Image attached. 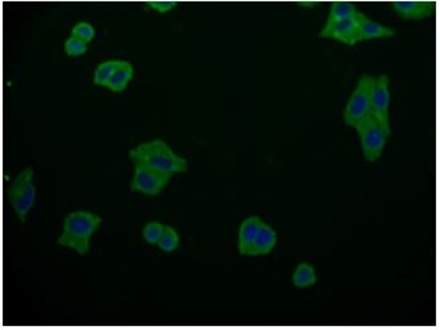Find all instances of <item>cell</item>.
Instances as JSON below:
<instances>
[{
  "mask_svg": "<svg viewBox=\"0 0 440 330\" xmlns=\"http://www.w3.org/2000/svg\"><path fill=\"white\" fill-rule=\"evenodd\" d=\"M163 229H165V225H162L161 222H156V220L149 222L142 230V237L146 241V244L157 246L163 234Z\"/></svg>",
  "mask_w": 440,
  "mask_h": 330,
  "instance_id": "cell-18",
  "label": "cell"
},
{
  "mask_svg": "<svg viewBox=\"0 0 440 330\" xmlns=\"http://www.w3.org/2000/svg\"><path fill=\"white\" fill-rule=\"evenodd\" d=\"M375 79L376 76L371 73H363L359 78L356 88L344 111V122L348 127L355 129L356 124L371 115Z\"/></svg>",
  "mask_w": 440,
  "mask_h": 330,
  "instance_id": "cell-3",
  "label": "cell"
},
{
  "mask_svg": "<svg viewBox=\"0 0 440 330\" xmlns=\"http://www.w3.org/2000/svg\"><path fill=\"white\" fill-rule=\"evenodd\" d=\"M34 172L31 167H27L13 179L7 190V198L13 206L18 220L25 223L30 210L34 208L37 199V189L33 181Z\"/></svg>",
  "mask_w": 440,
  "mask_h": 330,
  "instance_id": "cell-4",
  "label": "cell"
},
{
  "mask_svg": "<svg viewBox=\"0 0 440 330\" xmlns=\"http://www.w3.org/2000/svg\"><path fill=\"white\" fill-rule=\"evenodd\" d=\"M123 61L120 59H111V61H102L100 64L97 66L95 71H94V83L97 86H108L111 76L118 70V67L122 64Z\"/></svg>",
  "mask_w": 440,
  "mask_h": 330,
  "instance_id": "cell-16",
  "label": "cell"
},
{
  "mask_svg": "<svg viewBox=\"0 0 440 330\" xmlns=\"http://www.w3.org/2000/svg\"><path fill=\"white\" fill-rule=\"evenodd\" d=\"M129 157L133 160V165H146L171 175L183 174L189 169L187 160L174 153L165 141L158 138L134 147L129 153Z\"/></svg>",
  "mask_w": 440,
  "mask_h": 330,
  "instance_id": "cell-2",
  "label": "cell"
},
{
  "mask_svg": "<svg viewBox=\"0 0 440 330\" xmlns=\"http://www.w3.org/2000/svg\"><path fill=\"white\" fill-rule=\"evenodd\" d=\"M87 45L88 43L85 40L70 35V37H67V40L64 42V51L69 57H81L87 52V49H88Z\"/></svg>",
  "mask_w": 440,
  "mask_h": 330,
  "instance_id": "cell-19",
  "label": "cell"
},
{
  "mask_svg": "<svg viewBox=\"0 0 440 330\" xmlns=\"http://www.w3.org/2000/svg\"><path fill=\"white\" fill-rule=\"evenodd\" d=\"M277 244V232L272 229L268 223H262L260 232L257 235L255 244L250 252V257H262L268 256Z\"/></svg>",
  "mask_w": 440,
  "mask_h": 330,
  "instance_id": "cell-12",
  "label": "cell"
},
{
  "mask_svg": "<svg viewBox=\"0 0 440 330\" xmlns=\"http://www.w3.org/2000/svg\"><path fill=\"white\" fill-rule=\"evenodd\" d=\"M134 76V67L130 61H123L122 64L118 67V70L111 76L108 88L114 93H122L129 86L130 81Z\"/></svg>",
  "mask_w": 440,
  "mask_h": 330,
  "instance_id": "cell-13",
  "label": "cell"
},
{
  "mask_svg": "<svg viewBox=\"0 0 440 330\" xmlns=\"http://www.w3.org/2000/svg\"><path fill=\"white\" fill-rule=\"evenodd\" d=\"M359 13L360 11L357 10V7L351 1H333L330 6V13H328L325 25L352 18Z\"/></svg>",
  "mask_w": 440,
  "mask_h": 330,
  "instance_id": "cell-15",
  "label": "cell"
},
{
  "mask_svg": "<svg viewBox=\"0 0 440 330\" xmlns=\"http://www.w3.org/2000/svg\"><path fill=\"white\" fill-rule=\"evenodd\" d=\"M264 220L257 216L248 217L241 223L240 230H238V252L243 257H250L252 247L255 244L257 235L260 232V229L262 226Z\"/></svg>",
  "mask_w": 440,
  "mask_h": 330,
  "instance_id": "cell-10",
  "label": "cell"
},
{
  "mask_svg": "<svg viewBox=\"0 0 440 330\" xmlns=\"http://www.w3.org/2000/svg\"><path fill=\"white\" fill-rule=\"evenodd\" d=\"M395 35H396V31L392 27L378 23V22L372 20L371 18H368L366 13H363L361 19H360V25L357 28L356 43L380 39V37H392Z\"/></svg>",
  "mask_w": 440,
  "mask_h": 330,
  "instance_id": "cell-11",
  "label": "cell"
},
{
  "mask_svg": "<svg viewBox=\"0 0 440 330\" xmlns=\"http://www.w3.org/2000/svg\"><path fill=\"white\" fill-rule=\"evenodd\" d=\"M292 282H294V288H297V289L311 288V286L316 285V282H318L316 270L311 264L303 262L294 270Z\"/></svg>",
  "mask_w": 440,
  "mask_h": 330,
  "instance_id": "cell-14",
  "label": "cell"
},
{
  "mask_svg": "<svg viewBox=\"0 0 440 330\" xmlns=\"http://www.w3.org/2000/svg\"><path fill=\"white\" fill-rule=\"evenodd\" d=\"M157 246L165 253L175 252L180 247V234L174 228L165 226L163 234H162Z\"/></svg>",
  "mask_w": 440,
  "mask_h": 330,
  "instance_id": "cell-17",
  "label": "cell"
},
{
  "mask_svg": "<svg viewBox=\"0 0 440 330\" xmlns=\"http://www.w3.org/2000/svg\"><path fill=\"white\" fill-rule=\"evenodd\" d=\"M71 35L90 43L95 37V28L88 22H79V23L74 25L73 30H71Z\"/></svg>",
  "mask_w": 440,
  "mask_h": 330,
  "instance_id": "cell-20",
  "label": "cell"
},
{
  "mask_svg": "<svg viewBox=\"0 0 440 330\" xmlns=\"http://www.w3.org/2000/svg\"><path fill=\"white\" fill-rule=\"evenodd\" d=\"M391 6L404 20H423L432 16L436 10V1L432 0H399L392 1Z\"/></svg>",
  "mask_w": 440,
  "mask_h": 330,
  "instance_id": "cell-9",
  "label": "cell"
},
{
  "mask_svg": "<svg viewBox=\"0 0 440 330\" xmlns=\"http://www.w3.org/2000/svg\"><path fill=\"white\" fill-rule=\"evenodd\" d=\"M102 223V218L95 213L78 210L70 213L63 222L62 234L58 244L71 249L79 256H86L90 252V242Z\"/></svg>",
  "mask_w": 440,
  "mask_h": 330,
  "instance_id": "cell-1",
  "label": "cell"
},
{
  "mask_svg": "<svg viewBox=\"0 0 440 330\" xmlns=\"http://www.w3.org/2000/svg\"><path fill=\"white\" fill-rule=\"evenodd\" d=\"M390 78L386 73H381L375 79L374 95H372V110L371 115L379 123L383 131L390 138L392 134L391 121H390Z\"/></svg>",
  "mask_w": 440,
  "mask_h": 330,
  "instance_id": "cell-7",
  "label": "cell"
},
{
  "mask_svg": "<svg viewBox=\"0 0 440 330\" xmlns=\"http://www.w3.org/2000/svg\"><path fill=\"white\" fill-rule=\"evenodd\" d=\"M177 1L173 0H153V1H146V7H150L151 10L157 11L159 13H170L173 8L177 7Z\"/></svg>",
  "mask_w": 440,
  "mask_h": 330,
  "instance_id": "cell-21",
  "label": "cell"
},
{
  "mask_svg": "<svg viewBox=\"0 0 440 330\" xmlns=\"http://www.w3.org/2000/svg\"><path fill=\"white\" fill-rule=\"evenodd\" d=\"M363 13H360L348 18V19H342L335 23H330L323 27V30L320 31V37H327V39H333L337 40L340 43H344L347 46H355L356 35H357V28L360 25V19H361Z\"/></svg>",
  "mask_w": 440,
  "mask_h": 330,
  "instance_id": "cell-8",
  "label": "cell"
},
{
  "mask_svg": "<svg viewBox=\"0 0 440 330\" xmlns=\"http://www.w3.org/2000/svg\"><path fill=\"white\" fill-rule=\"evenodd\" d=\"M355 130L360 138L361 150L366 160L371 163L379 160L388 141V136L383 131L379 123L375 121L372 115H369L359 124H356Z\"/></svg>",
  "mask_w": 440,
  "mask_h": 330,
  "instance_id": "cell-5",
  "label": "cell"
},
{
  "mask_svg": "<svg viewBox=\"0 0 440 330\" xmlns=\"http://www.w3.org/2000/svg\"><path fill=\"white\" fill-rule=\"evenodd\" d=\"M173 175L169 172H161L158 169L146 165H134V175L132 181V190L144 196H158L163 189L170 184Z\"/></svg>",
  "mask_w": 440,
  "mask_h": 330,
  "instance_id": "cell-6",
  "label": "cell"
},
{
  "mask_svg": "<svg viewBox=\"0 0 440 330\" xmlns=\"http://www.w3.org/2000/svg\"><path fill=\"white\" fill-rule=\"evenodd\" d=\"M299 4L303 6V7H306V8H311V7L318 6V1H299Z\"/></svg>",
  "mask_w": 440,
  "mask_h": 330,
  "instance_id": "cell-22",
  "label": "cell"
}]
</instances>
